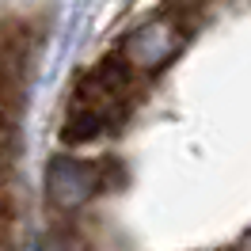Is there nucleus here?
<instances>
[{
    "label": "nucleus",
    "mask_w": 251,
    "mask_h": 251,
    "mask_svg": "<svg viewBox=\"0 0 251 251\" xmlns=\"http://www.w3.org/2000/svg\"><path fill=\"white\" fill-rule=\"evenodd\" d=\"M141 73L122 57H107L88 76H80L69 114H65V141H95L99 133L118 129L137 103Z\"/></svg>",
    "instance_id": "f257e3e1"
},
{
    "label": "nucleus",
    "mask_w": 251,
    "mask_h": 251,
    "mask_svg": "<svg viewBox=\"0 0 251 251\" xmlns=\"http://www.w3.org/2000/svg\"><path fill=\"white\" fill-rule=\"evenodd\" d=\"M12 232H16V213L12 202L0 194V251H12Z\"/></svg>",
    "instance_id": "20e7f679"
},
{
    "label": "nucleus",
    "mask_w": 251,
    "mask_h": 251,
    "mask_svg": "<svg viewBox=\"0 0 251 251\" xmlns=\"http://www.w3.org/2000/svg\"><path fill=\"white\" fill-rule=\"evenodd\" d=\"M179 4H194V0H179Z\"/></svg>",
    "instance_id": "423d86ee"
},
{
    "label": "nucleus",
    "mask_w": 251,
    "mask_h": 251,
    "mask_svg": "<svg viewBox=\"0 0 251 251\" xmlns=\"http://www.w3.org/2000/svg\"><path fill=\"white\" fill-rule=\"evenodd\" d=\"M183 38H187V27L179 23V16H160L152 23H145L137 31L129 34L118 50V57H122L129 69H137V73H156L160 65H168L183 50Z\"/></svg>",
    "instance_id": "f03ea898"
},
{
    "label": "nucleus",
    "mask_w": 251,
    "mask_h": 251,
    "mask_svg": "<svg viewBox=\"0 0 251 251\" xmlns=\"http://www.w3.org/2000/svg\"><path fill=\"white\" fill-rule=\"evenodd\" d=\"M236 251H251V232L244 236V240H240V248H236Z\"/></svg>",
    "instance_id": "39448f33"
},
{
    "label": "nucleus",
    "mask_w": 251,
    "mask_h": 251,
    "mask_svg": "<svg viewBox=\"0 0 251 251\" xmlns=\"http://www.w3.org/2000/svg\"><path fill=\"white\" fill-rule=\"evenodd\" d=\"M110 179V168L99 160H76V156H57L46 168V190L50 202L61 209H76L92 198L95 190H103Z\"/></svg>",
    "instance_id": "7ed1b4c3"
}]
</instances>
